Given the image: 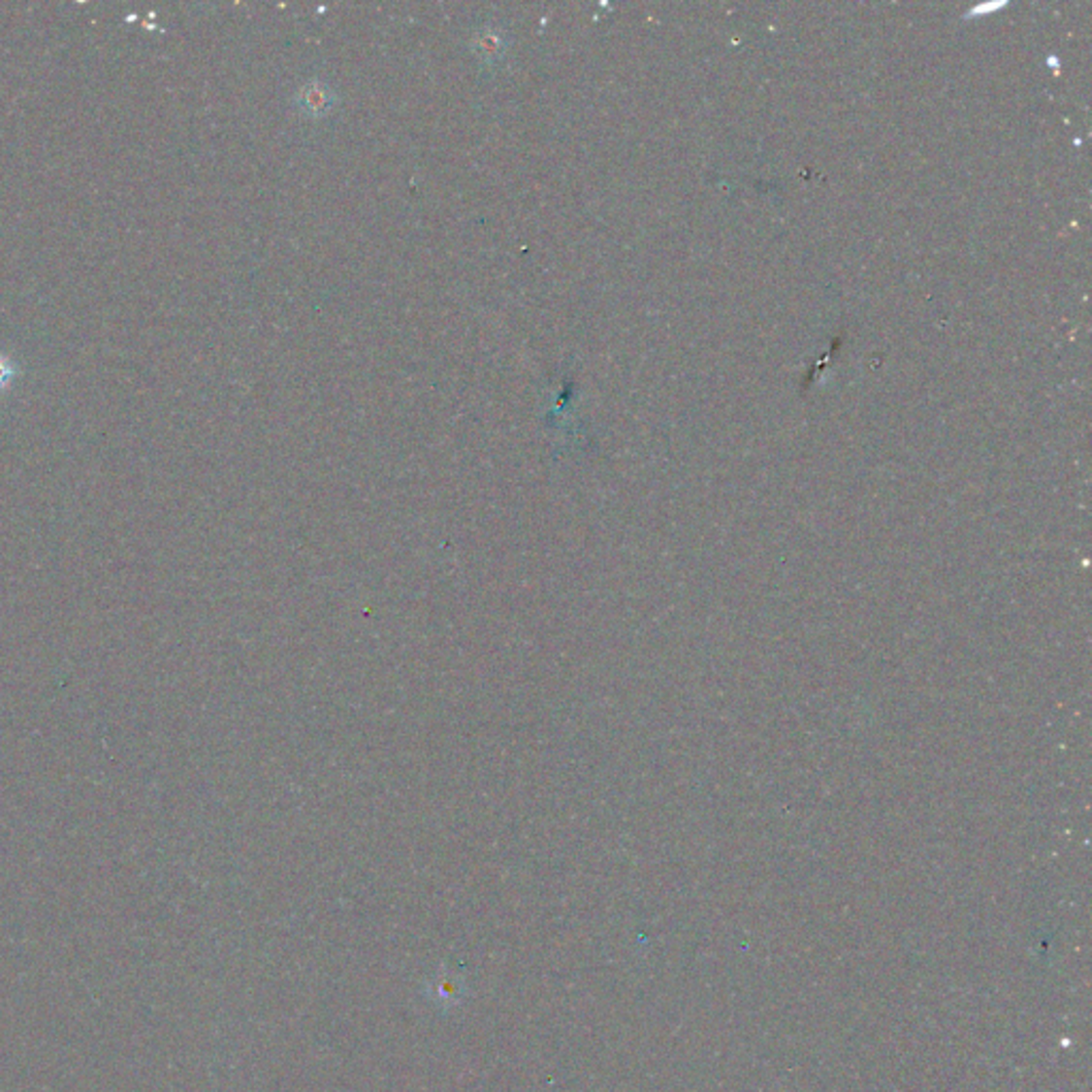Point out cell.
<instances>
[{"mask_svg":"<svg viewBox=\"0 0 1092 1092\" xmlns=\"http://www.w3.org/2000/svg\"><path fill=\"white\" fill-rule=\"evenodd\" d=\"M474 49L478 56H483L485 60H494L499 58L501 51H504V46H501V37L496 35V32H483V35H478L474 41Z\"/></svg>","mask_w":1092,"mask_h":1092,"instance_id":"7a4b0ae2","label":"cell"},{"mask_svg":"<svg viewBox=\"0 0 1092 1092\" xmlns=\"http://www.w3.org/2000/svg\"><path fill=\"white\" fill-rule=\"evenodd\" d=\"M299 112L309 117H323L336 107V92L329 83L307 81L297 92Z\"/></svg>","mask_w":1092,"mask_h":1092,"instance_id":"6da1fadb","label":"cell"}]
</instances>
